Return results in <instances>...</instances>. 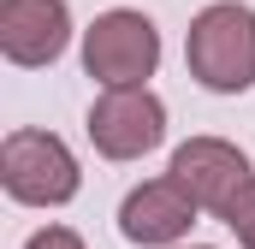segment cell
Wrapping results in <instances>:
<instances>
[{
    "mask_svg": "<svg viewBox=\"0 0 255 249\" xmlns=\"http://www.w3.org/2000/svg\"><path fill=\"white\" fill-rule=\"evenodd\" d=\"M190 77L214 95H244L255 83V12L244 0H214L190 18L184 36Z\"/></svg>",
    "mask_w": 255,
    "mask_h": 249,
    "instance_id": "1",
    "label": "cell"
},
{
    "mask_svg": "<svg viewBox=\"0 0 255 249\" xmlns=\"http://www.w3.org/2000/svg\"><path fill=\"white\" fill-rule=\"evenodd\" d=\"M196 214H202V202L166 172V178H148V184H136L125 196L119 232H125L130 244H142V249H166V244H184L190 238Z\"/></svg>",
    "mask_w": 255,
    "mask_h": 249,
    "instance_id": "6",
    "label": "cell"
},
{
    "mask_svg": "<svg viewBox=\"0 0 255 249\" xmlns=\"http://www.w3.org/2000/svg\"><path fill=\"white\" fill-rule=\"evenodd\" d=\"M160 65V30L154 18L113 6L101 12L89 30H83V71L101 83V89H119V83H148Z\"/></svg>",
    "mask_w": 255,
    "mask_h": 249,
    "instance_id": "3",
    "label": "cell"
},
{
    "mask_svg": "<svg viewBox=\"0 0 255 249\" xmlns=\"http://www.w3.org/2000/svg\"><path fill=\"white\" fill-rule=\"evenodd\" d=\"M172 178L190 190L196 202H202V214H232V202L250 190V154L238 148V142H226V136H190V142H178V154H172Z\"/></svg>",
    "mask_w": 255,
    "mask_h": 249,
    "instance_id": "5",
    "label": "cell"
},
{
    "mask_svg": "<svg viewBox=\"0 0 255 249\" xmlns=\"http://www.w3.org/2000/svg\"><path fill=\"white\" fill-rule=\"evenodd\" d=\"M24 249H83V238H77L71 226H42V232H36Z\"/></svg>",
    "mask_w": 255,
    "mask_h": 249,
    "instance_id": "9",
    "label": "cell"
},
{
    "mask_svg": "<svg viewBox=\"0 0 255 249\" xmlns=\"http://www.w3.org/2000/svg\"><path fill=\"white\" fill-rule=\"evenodd\" d=\"M71 42L65 0H0V54L12 65H54Z\"/></svg>",
    "mask_w": 255,
    "mask_h": 249,
    "instance_id": "7",
    "label": "cell"
},
{
    "mask_svg": "<svg viewBox=\"0 0 255 249\" xmlns=\"http://www.w3.org/2000/svg\"><path fill=\"white\" fill-rule=\"evenodd\" d=\"M0 184L24 208H60L77 196L83 172H77V154L54 130H12L0 142Z\"/></svg>",
    "mask_w": 255,
    "mask_h": 249,
    "instance_id": "2",
    "label": "cell"
},
{
    "mask_svg": "<svg viewBox=\"0 0 255 249\" xmlns=\"http://www.w3.org/2000/svg\"><path fill=\"white\" fill-rule=\"evenodd\" d=\"M160 136H166V107L148 83L101 89V101L89 107V142L107 160H142L148 148H160Z\"/></svg>",
    "mask_w": 255,
    "mask_h": 249,
    "instance_id": "4",
    "label": "cell"
},
{
    "mask_svg": "<svg viewBox=\"0 0 255 249\" xmlns=\"http://www.w3.org/2000/svg\"><path fill=\"white\" fill-rule=\"evenodd\" d=\"M226 226L238 232V244L244 249H255V178H250V190L232 202V214H226Z\"/></svg>",
    "mask_w": 255,
    "mask_h": 249,
    "instance_id": "8",
    "label": "cell"
},
{
    "mask_svg": "<svg viewBox=\"0 0 255 249\" xmlns=\"http://www.w3.org/2000/svg\"><path fill=\"white\" fill-rule=\"evenodd\" d=\"M190 249H208V244H190Z\"/></svg>",
    "mask_w": 255,
    "mask_h": 249,
    "instance_id": "10",
    "label": "cell"
}]
</instances>
